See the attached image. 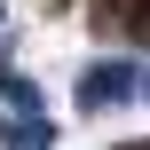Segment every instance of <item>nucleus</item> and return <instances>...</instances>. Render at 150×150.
Listing matches in <instances>:
<instances>
[{
	"label": "nucleus",
	"mask_w": 150,
	"mask_h": 150,
	"mask_svg": "<svg viewBox=\"0 0 150 150\" xmlns=\"http://www.w3.org/2000/svg\"><path fill=\"white\" fill-rule=\"evenodd\" d=\"M71 103H79V111H127V103H142V63H134V55H103V63H87Z\"/></svg>",
	"instance_id": "1"
},
{
	"label": "nucleus",
	"mask_w": 150,
	"mask_h": 150,
	"mask_svg": "<svg viewBox=\"0 0 150 150\" xmlns=\"http://www.w3.org/2000/svg\"><path fill=\"white\" fill-rule=\"evenodd\" d=\"M0 142L8 150H55V127H47V111H8L0 119Z\"/></svg>",
	"instance_id": "2"
},
{
	"label": "nucleus",
	"mask_w": 150,
	"mask_h": 150,
	"mask_svg": "<svg viewBox=\"0 0 150 150\" xmlns=\"http://www.w3.org/2000/svg\"><path fill=\"white\" fill-rule=\"evenodd\" d=\"M0 103H8V111H40V87H32V79H16V71H8V79H0Z\"/></svg>",
	"instance_id": "3"
},
{
	"label": "nucleus",
	"mask_w": 150,
	"mask_h": 150,
	"mask_svg": "<svg viewBox=\"0 0 150 150\" xmlns=\"http://www.w3.org/2000/svg\"><path fill=\"white\" fill-rule=\"evenodd\" d=\"M0 16H8V0H0Z\"/></svg>",
	"instance_id": "4"
}]
</instances>
